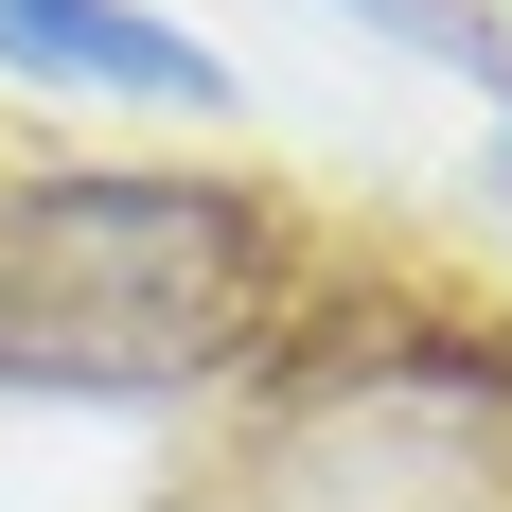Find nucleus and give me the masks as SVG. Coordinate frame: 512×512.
<instances>
[{"label": "nucleus", "mask_w": 512, "mask_h": 512, "mask_svg": "<svg viewBox=\"0 0 512 512\" xmlns=\"http://www.w3.org/2000/svg\"><path fill=\"white\" fill-rule=\"evenodd\" d=\"M265 283H283V248L212 177H36L0 212V371L159 407L265 336Z\"/></svg>", "instance_id": "nucleus-1"}, {"label": "nucleus", "mask_w": 512, "mask_h": 512, "mask_svg": "<svg viewBox=\"0 0 512 512\" xmlns=\"http://www.w3.org/2000/svg\"><path fill=\"white\" fill-rule=\"evenodd\" d=\"M212 512H512V371H477V354L301 371L248 424Z\"/></svg>", "instance_id": "nucleus-2"}, {"label": "nucleus", "mask_w": 512, "mask_h": 512, "mask_svg": "<svg viewBox=\"0 0 512 512\" xmlns=\"http://www.w3.org/2000/svg\"><path fill=\"white\" fill-rule=\"evenodd\" d=\"M0 71H53L106 106H230V53L142 18V0H0Z\"/></svg>", "instance_id": "nucleus-3"}]
</instances>
